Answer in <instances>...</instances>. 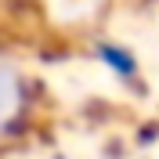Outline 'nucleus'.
<instances>
[{
	"label": "nucleus",
	"instance_id": "nucleus-1",
	"mask_svg": "<svg viewBox=\"0 0 159 159\" xmlns=\"http://www.w3.org/2000/svg\"><path fill=\"white\" fill-rule=\"evenodd\" d=\"M4 101H7V83H4V76H0V109H4Z\"/></svg>",
	"mask_w": 159,
	"mask_h": 159
}]
</instances>
